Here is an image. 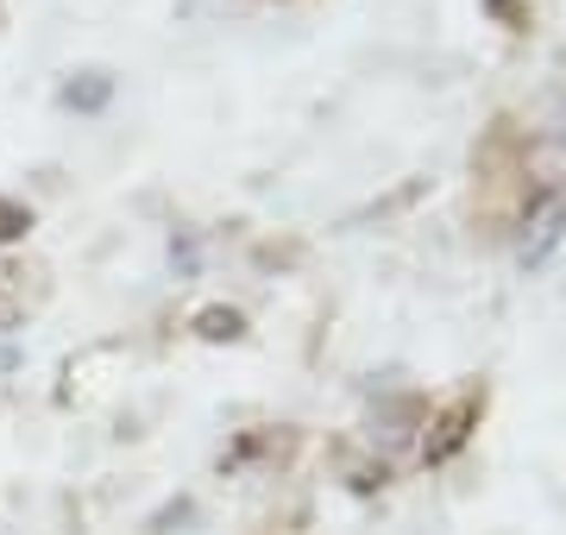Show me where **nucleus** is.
I'll return each mask as SVG.
<instances>
[{
    "mask_svg": "<svg viewBox=\"0 0 566 535\" xmlns=\"http://www.w3.org/2000/svg\"><path fill=\"white\" fill-rule=\"evenodd\" d=\"M566 240V189H542L523 208V233H516V259L523 265H547V252Z\"/></svg>",
    "mask_w": 566,
    "mask_h": 535,
    "instance_id": "f257e3e1",
    "label": "nucleus"
},
{
    "mask_svg": "<svg viewBox=\"0 0 566 535\" xmlns=\"http://www.w3.org/2000/svg\"><path fill=\"white\" fill-rule=\"evenodd\" d=\"M479 410H485V397H460L447 416H434V434L422 441V460H428V466H441V460H453V453L465 448V434H472Z\"/></svg>",
    "mask_w": 566,
    "mask_h": 535,
    "instance_id": "f03ea898",
    "label": "nucleus"
},
{
    "mask_svg": "<svg viewBox=\"0 0 566 535\" xmlns=\"http://www.w3.org/2000/svg\"><path fill=\"white\" fill-rule=\"evenodd\" d=\"M63 107H76V114H102L107 102H114V76L107 70H82V76H70V83L57 88Z\"/></svg>",
    "mask_w": 566,
    "mask_h": 535,
    "instance_id": "7ed1b4c3",
    "label": "nucleus"
},
{
    "mask_svg": "<svg viewBox=\"0 0 566 535\" xmlns=\"http://www.w3.org/2000/svg\"><path fill=\"white\" fill-rule=\"evenodd\" d=\"M196 334H202V340H214V347H221V340H245V315L227 310V303H214V310L196 315Z\"/></svg>",
    "mask_w": 566,
    "mask_h": 535,
    "instance_id": "20e7f679",
    "label": "nucleus"
},
{
    "mask_svg": "<svg viewBox=\"0 0 566 535\" xmlns=\"http://www.w3.org/2000/svg\"><path fill=\"white\" fill-rule=\"evenodd\" d=\"M25 233H32V208H25V202H7V196H0V246H20Z\"/></svg>",
    "mask_w": 566,
    "mask_h": 535,
    "instance_id": "39448f33",
    "label": "nucleus"
},
{
    "mask_svg": "<svg viewBox=\"0 0 566 535\" xmlns=\"http://www.w3.org/2000/svg\"><path fill=\"white\" fill-rule=\"evenodd\" d=\"M170 271H177V277H196V240H189V233L170 240Z\"/></svg>",
    "mask_w": 566,
    "mask_h": 535,
    "instance_id": "423d86ee",
    "label": "nucleus"
},
{
    "mask_svg": "<svg viewBox=\"0 0 566 535\" xmlns=\"http://www.w3.org/2000/svg\"><path fill=\"white\" fill-rule=\"evenodd\" d=\"M13 328H20V310H13V303L0 296V334H13Z\"/></svg>",
    "mask_w": 566,
    "mask_h": 535,
    "instance_id": "0eeeda50",
    "label": "nucleus"
},
{
    "mask_svg": "<svg viewBox=\"0 0 566 535\" xmlns=\"http://www.w3.org/2000/svg\"><path fill=\"white\" fill-rule=\"evenodd\" d=\"M0 535H13V529H7V523H0Z\"/></svg>",
    "mask_w": 566,
    "mask_h": 535,
    "instance_id": "6e6552de",
    "label": "nucleus"
}]
</instances>
